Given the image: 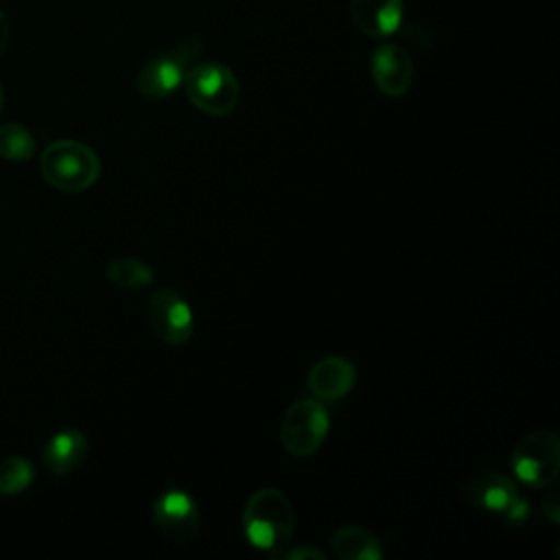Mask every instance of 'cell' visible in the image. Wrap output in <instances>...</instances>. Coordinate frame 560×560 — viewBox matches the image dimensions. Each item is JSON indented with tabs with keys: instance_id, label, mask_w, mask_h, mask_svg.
Returning a JSON list of instances; mask_svg holds the SVG:
<instances>
[{
	"instance_id": "obj_1",
	"label": "cell",
	"mask_w": 560,
	"mask_h": 560,
	"mask_svg": "<svg viewBox=\"0 0 560 560\" xmlns=\"http://www.w3.org/2000/svg\"><path fill=\"white\" fill-rule=\"evenodd\" d=\"M241 527L254 549L278 556L293 536L295 510L282 490L260 488L245 501Z\"/></svg>"
},
{
	"instance_id": "obj_2",
	"label": "cell",
	"mask_w": 560,
	"mask_h": 560,
	"mask_svg": "<svg viewBox=\"0 0 560 560\" xmlns=\"http://www.w3.org/2000/svg\"><path fill=\"white\" fill-rule=\"evenodd\" d=\"M203 50V39L199 35H188L173 48L151 57L140 66L133 79V88L144 101H164L177 92L184 83L186 72L197 63Z\"/></svg>"
},
{
	"instance_id": "obj_3",
	"label": "cell",
	"mask_w": 560,
	"mask_h": 560,
	"mask_svg": "<svg viewBox=\"0 0 560 560\" xmlns=\"http://www.w3.org/2000/svg\"><path fill=\"white\" fill-rule=\"evenodd\" d=\"M42 177L57 190H88L101 175V160L88 144L79 140H55L39 158Z\"/></svg>"
},
{
	"instance_id": "obj_4",
	"label": "cell",
	"mask_w": 560,
	"mask_h": 560,
	"mask_svg": "<svg viewBox=\"0 0 560 560\" xmlns=\"http://www.w3.org/2000/svg\"><path fill=\"white\" fill-rule=\"evenodd\" d=\"M186 98L206 116H230L241 98V88L234 72L221 61L192 63L182 83Z\"/></svg>"
},
{
	"instance_id": "obj_5",
	"label": "cell",
	"mask_w": 560,
	"mask_h": 560,
	"mask_svg": "<svg viewBox=\"0 0 560 560\" xmlns=\"http://www.w3.org/2000/svg\"><path fill=\"white\" fill-rule=\"evenodd\" d=\"M330 429V416L322 400L298 398L293 400L280 420V444L287 455L306 459L319 451Z\"/></svg>"
},
{
	"instance_id": "obj_6",
	"label": "cell",
	"mask_w": 560,
	"mask_h": 560,
	"mask_svg": "<svg viewBox=\"0 0 560 560\" xmlns=\"http://www.w3.org/2000/svg\"><path fill=\"white\" fill-rule=\"evenodd\" d=\"M514 477L532 488L556 483L560 470V440L549 429L529 431L523 435L510 455Z\"/></svg>"
},
{
	"instance_id": "obj_7",
	"label": "cell",
	"mask_w": 560,
	"mask_h": 560,
	"mask_svg": "<svg viewBox=\"0 0 560 560\" xmlns=\"http://www.w3.org/2000/svg\"><path fill=\"white\" fill-rule=\"evenodd\" d=\"M464 499L472 508L499 514L510 523H521L529 512V503L521 497L516 483L497 470H486L468 479L464 486Z\"/></svg>"
},
{
	"instance_id": "obj_8",
	"label": "cell",
	"mask_w": 560,
	"mask_h": 560,
	"mask_svg": "<svg viewBox=\"0 0 560 560\" xmlns=\"http://www.w3.org/2000/svg\"><path fill=\"white\" fill-rule=\"evenodd\" d=\"M149 326L158 339L168 346H182L192 337L195 317L190 304L173 289H158L151 293L149 304Z\"/></svg>"
},
{
	"instance_id": "obj_9",
	"label": "cell",
	"mask_w": 560,
	"mask_h": 560,
	"mask_svg": "<svg viewBox=\"0 0 560 560\" xmlns=\"http://www.w3.org/2000/svg\"><path fill=\"white\" fill-rule=\"evenodd\" d=\"M155 527L173 542H190L199 534L197 501L182 488H166L153 499Z\"/></svg>"
},
{
	"instance_id": "obj_10",
	"label": "cell",
	"mask_w": 560,
	"mask_h": 560,
	"mask_svg": "<svg viewBox=\"0 0 560 560\" xmlns=\"http://www.w3.org/2000/svg\"><path fill=\"white\" fill-rule=\"evenodd\" d=\"M370 74L381 94L405 96L413 83V59L400 42H385L372 52Z\"/></svg>"
},
{
	"instance_id": "obj_11",
	"label": "cell",
	"mask_w": 560,
	"mask_h": 560,
	"mask_svg": "<svg viewBox=\"0 0 560 560\" xmlns=\"http://www.w3.org/2000/svg\"><path fill=\"white\" fill-rule=\"evenodd\" d=\"M357 383L354 363L343 357H324L315 361L306 374V385L313 398L322 402L341 400Z\"/></svg>"
},
{
	"instance_id": "obj_12",
	"label": "cell",
	"mask_w": 560,
	"mask_h": 560,
	"mask_svg": "<svg viewBox=\"0 0 560 560\" xmlns=\"http://www.w3.org/2000/svg\"><path fill=\"white\" fill-rule=\"evenodd\" d=\"M350 20L368 37H389L402 26V0H350Z\"/></svg>"
},
{
	"instance_id": "obj_13",
	"label": "cell",
	"mask_w": 560,
	"mask_h": 560,
	"mask_svg": "<svg viewBox=\"0 0 560 560\" xmlns=\"http://www.w3.org/2000/svg\"><path fill=\"white\" fill-rule=\"evenodd\" d=\"M90 451L85 433L77 429H63L55 433L42 448V462L50 475H68L79 468Z\"/></svg>"
},
{
	"instance_id": "obj_14",
	"label": "cell",
	"mask_w": 560,
	"mask_h": 560,
	"mask_svg": "<svg viewBox=\"0 0 560 560\" xmlns=\"http://www.w3.org/2000/svg\"><path fill=\"white\" fill-rule=\"evenodd\" d=\"M330 549L339 560H381L385 549L376 534L361 525H341L330 534Z\"/></svg>"
},
{
	"instance_id": "obj_15",
	"label": "cell",
	"mask_w": 560,
	"mask_h": 560,
	"mask_svg": "<svg viewBox=\"0 0 560 560\" xmlns=\"http://www.w3.org/2000/svg\"><path fill=\"white\" fill-rule=\"evenodd\" d=\"M105 276L107 280L118 287V289H144L155 280V271L140 258H131V256H120L107 262L105 267Z\"/></svg>"
},
{
	"instance_id": "obj_16",
	"label": "cell",
	"mask_w": 560,
	"mask_h": 560,
	"mask_svg": "<svg viewBox=\"0 0 560 560\" xmlns=\"http://www.w3.org/2000/svg\"><path fill=\"white\" fill-rule=\"evenodd\" d=\"M35 153L33 133L20 122L0 125V158L9 162H26Z\"/></svg>"
},
{
	"instance_id": "obj_17",
	"label": "cell",
	"mask_w": 560,
	"mask_h": 560,
	"mask_svg": "<svg viewBox=\"0 0 560 560\" xmlns=\"http://www.w3.org/2000/svg\"><path fill=\"white\" fill-rule=\"evenodd\" d=\"M33 479H35V470L28 459L20 455H11L0 462V494L15 497L28 490Z\"/></svg>"
},
{
	"instance_id": "obj_18",
	"label": "cell",
	"mask_w": 560,
	"mask_h": 560,
	"mask_svg": "<svg viewBox=\"0 0 560 560\" xmlns=\"http://www.w3.org/2000/svg\"><path fill=\"white\" fill-rule=\"evenodd\" d=\"M540 505H542V512L547 514V518L551 523H558V518H560V499H558V488L553 483L547 486V492H545Z\"/></svg>"
},
{
	"instance_id": "obj_19",
	"label": "cell",
	"mask_w": 560,
	"mask_h": 560,
	"mask_svg": "<svg viewBox=\"0 0 560 560\" xmlns=\"http://www.w3.org/2000/svg\"><path fill=\"white\" fill-rule=\"evenodd\" d=\"M278 556L282 558H289V560H304V558H319L324 560L326 553L317 547H311V545H300V547H293V549H282Z\"/></svg>"
},
{
	"instance_id": "obj_20",
	"label": "cell",
	"mask_w": 560,
	"mask_h": 560,
	"mask_svg": "<svg viewBox=\"0 0 560 560\" xmlns=\"http://www.w3.org/2000/svg\"><path fill=\"white\" fill-rule=\"evenodd\" d=\"M7 42H9V22H7V15H4V11L0 9V55L4 52V48H7Z\"/></svg>"
},
{
	"instance_id": "obj_21",
	"label": "cell",
	"mask_w": 560,
	"mask_h": 560,
	"mask_svg": "<svg viewBox=\"0 0 560 560\" xmlns=\"http://www.w3.org/2000/svg\"><path fill=\"white\" fill-rule=\"evenodd\" d=\"M2 107H4V90H2V83H0V114H2Z\"/></svg>"
}]
</instances>
